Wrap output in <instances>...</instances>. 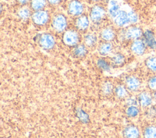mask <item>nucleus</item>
Wrapping results in <instances>:
<instances>
[{
  "mask_svg": "<svg viewBox=\"0 0 156 138\" xmlns=\"http://www.w3.org/2000/svg\"><path fill=\"white\" fill-rule=\"evenodd\" d=\"M73 53L76 57H83L87 53V49L84 45L79 44L74 48Z\"/></svg>",
  "mask_w": 156,
  "mask_h": 138,
  "instance_id": "18",
  "label": "nucleus"
},
{
  "mask_svg": "<svg viewBox=\"0 0 156 138\" xmlns=\"http://www.w3.org/2000/svg\"><path fill=\"white\" fill-rule=\"evenodd\" d=\"M76 116L79 120L83 123H87L90 121L89 116L83 110L80 108H77L76 110Z\"/></svg>",
  "mask_w": 156,
  "mask_h": 138,
  "instance_id": "17",
  "label": "nucleus"
},
{
  "mask_svg": "<svg viewBox=\"0 0 156 138\" xmlns=\"http://www.w3.org/2000/svg\"><path fill=\"white\" fill-rule=\"evenodd\" d=\"M97 43V37L94 34L89 33L85 36V43L88 47L94 46Z\"/></svg>",
  "mask_w": 156,
  "mask_h": 138,
  "instance_id": "21",
  "label": "nucleus"
},
{
  "mask_svg": "<svg viewBox=\"0 0 156 138\" xmlns=\"http://www.w3.org/2000/svg\"><path fill=\"white\" fill-rule=\"evenodd\" d=\"M123 135L126 137H138L139 136V131L134 126H129L124 129Z\"/></svg>",
  "mask_w": 156,
  "mask_h": 138,
  "instance_id": "11",
  "label": "nucleus"
},
{
  "mask_svg": "<svg viewBox=\"0 0 156 138\" xmlns=\"http://www.w3.org/2000/svg\"><path fill=\"white\" fill-rule=\"evenodd\" d=\"M141 35V30L135 27H132L128 29L124 33V36L127 39H136Z\"/></svg>",
  "mask_w": 156,
  "mask_h": 138,
  "instance_id": "10",
  "label": "nucleus"
},
{
  "mask_svg": "<svg viewBox=\"0 0 156 138\" xmlns=\"http://www.w3.org/2000/svg\"><path fill=\"white\" fill-rule=\"evenodd\" d=\"M29 1V0H18V2L20 3V4H26Z\"/></svg>",
  "mask_w": 156,
  "mask_h": 138,
  "instance_id": "34",
  "label": "nucleus"
},
{
  "mask_svg": "<svg viewBox=\"0 0 156 138\" xmlns=\"http://www.w3.org/2000/svg\"><path fill=\"white\" fill-rule=\"evenodd\" d=\"M126 113L129 117H135L138 114V109L134 106H130L127 108Z\"/></svg>",
  "mask_w": 156,
  "mask_h": 138,
  "instance_id": "28",
  "label": "nucleus"
},
{
  "mask_svg": "<svg viewBox=\"0 0 156 138\" xmlns=\"http://www.w3.org/2000/svg\"><path fill=\"white\" fill-rule=\"evenodd\" d=\"M46 4V0H32L31 7L32 8L37 11L43 9Z\"/></svg>",
  "mask_w": 156,
  "mask_h": 138,
  "instance_id": "20",
  "label": "nucleus"
},
{
  "mask_svg": "<svg viewBox=\"0 0 156 138\" xmlns=\"http://www.w3.org/2000/svg\"><path fill=\"white\" fill-rule=\"evenodd\" d=\"M120 5L117 0H110L108 5V12L110 16L114 19L120 12Z\"/></svg>",
  "mask_w": 156,
  "mask_h": 138,
  "instance_id": "8",
  "label": "nucleus"
},
{
  "mask_svg": "<svg viewBox=\"0 0 156 138\" xmlns=\"http://www.w3.org/2000/svg\"><path fill=\"white\" fill-rule=\"evenodd\" d=\"M63 40L65 44L69 46H73L77 44L79 41V37L76 31L70 30L65 33Z\"/></svg>",
  "mask_w": 156,
  "mask_h": 138,
  "instance_id": "5",
  "label": "nucleus"
},
{
  "mask_svg": "<svg viewBox=\"0 0 156 138\" xmlns=\"http://www.w3.org/2000/svg\"><path fill=\"white\" fill-rule=\"evenodd\" d=\"M97 64L99 68L104 71L109 72L110 71V66L109 64L104 59H99L98 60Z\"/></svg>",
  "mask_w": 156,
  "mask_h": 138,
  "instance_id": "24",
  "label": "nucleus"
},
{
  "mask_svg": "<svg viewBox=\"0 0 156 138\" xmlns=\"http://www.w3.org/2000/svg\"><path fill=\"white\" fill-rule=\"evenodd\" d=\"M67 26L66 17L62 14L55 15L52 20V27L57 32H63Z\"/></svg>",
  "mask_w": 156,
  "mask_h": 138,
  "instance_id": "3",
  "label": "nucleus"
},
{
  "mask_svg": "<svg viewBox=\"0 0 156 138\" xmlns=\"http://www.w3.org/2000/svg\"><path fill=\"white\" fill-rule=\"evenodd\" d=\"M128 14H129V19H130V22L134 23V22H136L137 21L138 16L134 12L131 10V11L128 12Z\"/></svg>",
  "mask_w": 156,
  "mask_h": 138,
  "instance_id": "30",
  "label": "nucleus"
},
{
  "mask_svg": "<svg viewBox=\"0 0 156 138\" xmlns=\"http://www.w3.org/2000/svg\"><path fill=\"white\" fill-rule=\"evenodd\" d=\"M127 104L129 105H130V106H133V105H135V104H136L135 100H133V99H132V98H130V99L127 100Z\"/></svg>",
  "mask_w": 156,
  "mask_h": 138,
  "instance_id": "33",
  "label": "nucleus"
},
{
  "mask_svg": "<svg viewBox=\"0 0 156 138\" xmlns=\"http://www.w3.org/2000/svg\"><path fill=\"white\" fill-rule=\"evenodd\" d=\"M146 137H156V128L153 126L148 127L144 131Z\"/></svg>",
  "mask_w": 156,
  "mask_h": 138,
  "instance_id": "26",
  "label": "nucleus"
},
{
  "mask_svg": "<svg viewBox=\"0 0 156 138\" xmlns=\"http://www.w3.org/2000/svg\"><path fill=\"white\" fill-rule=\"evenodd\" d=\"M101 37L106 41H110L115 38V32L110 27L105 28L101 33Z\"/></svg>",
  "mask_w": 156,
  "mask_h": 138,
  "instance_id": "14",
  "label": "nucleus"
},
{
  "mask_svg": "<svg viewBox=\"0 0 156 138\" xmlns=\"http://www.w3.org/2000/svg\"><path fill=\"white\" fill-rule=\"evenodd\" d=\"M139 102L142 106H147L151 105L152 98L151 95L147 92H143L139 95Z\"/></svg>",
  "mask_w": 156,
  "mask_h": 138,
  "instance_id": "16",
  "label": "nucleus"
},
{
  "mask_svg": "<svg viewBox=\"0 0 156 138\" xmlns=\"http://www.w3.org/2000/svg\"><path fill=\"white\" fill-rule=\"evenodd\" d=\"M146 65L152 71H156V57H151L147 60Z\"/></svg>",
  "mask_w": 156,
  "mask_h": 138,
  "instance_id": "29",
  "label": "nucleus"
},
{
  "mask_svg": "<svg viewBox=\"0 0 156 138\" xmlns=\"http://www.w3.org/2000/svg\"><path fill=\"white\" fill-rule=\"evenodd\" d=\"M115 94L117 97L119 98H123L127 94V91L125 88L122 85H119L116 87L115 90Z\"/></svg>",
  "mask_w": 156,
  "mask_h": 138,
  "instance_id": "25",
  "label": "nucleus"
},
{
  "mask_svg": "<svg viewBox=\"0 0 156 138\" xmlns=\"http://www.w3.org/2000/svg\"><path fill=\"white\" fill-rule=\"evenodd\" d=\"M149 86L152 89H156V77L151 78L149 81Z\"/></svg>",
  "mask_w": 156,
  "mask_h": 138,
  "instance_id": "31",
  "label": "nucleus"
},
{
  "mask_svg": "<svg viewBox=\"0 0 156 138\" xmlns=\"http://www.w3.org/2000/svg\"><path fill=\"white\" fill-rule=\"evenodd\" d=\"M112 62L114 65L116 66H119L122 65L124 63L125 58L124 57L121 53H117L112 58Z\"/></svg>",
  "mask_w": 156,
  "mask_h": 138,
  "instance_id": "22",
  "label": "nucleus"
},
{
  "mask_svg": "<svg viewBox=\"0 0 156 138\" xmlns=\"http://www.w3.org/2000/svg\"><path fill=\"white\" fill-rule=\"evenodd\" d=\"M114 22L116 25L119 27H123L130 22L128 12H126L125 10H121L117 16L113 19Z\"/></svg>",
  "mask_w": 156,
  "mask_h": 138,
  "instance_id": "7",
  "label": "nucleus"
},
{
  "mask_svg": "<svg viewBox=\"0 0 156 138\" xmlns=\"http://www.w3.org/2000/svg\"><path fill=\"white\" fill-rule=\"evenodd\" d=\"M126 85L129 89L131 91H135L138 89L140 86V81L135 77H129L126 80Z\"/></svg>",
  "mask_w": 156,
  "mask_h": 138,
  "instance_id": "13",
  "label": "nucleus"
},
{
  "mask_svg": "<svg viewBox=\"0 0 156 138\" xmlns=\"http://www.w3.org/2000/svg\"><path fill=\"white\" fill-rule=\"evenodd\" d=\"M131 49L137 55H141L144 52L145 46L143 41L140 40H136L133 43Z\"/></svg>",
  "mask_w": 156,
  "mask_h": 138,
  "instance_id": "12",
  "label": "nucleus"
},
{
  "mask_svg": "<svg viewBox=\"0 0 156 138\" xmlns=\"http://www.w3.org/2000/svg\"><path fill=\"white\" fill-rule=\"evenodd\" d=\"M33 22L38 26H43L47 23L49 19L48 13L43 10L35 11L32 15Z\"/></svg>",
  "mask_w": 156,
  "mask_h": 138,
  "instance_id": "2",
  "label": "nucleus"
},
{
  "mask_svg": "<svg viewBox=\"0 0 156 138\" xmlns=\"http://www.w3.org/2000/svg\"><path fill=\"white\" fill-rule=\"evenodd\" d=\"M105 14L104 9L100 5L94 6L90 12V19L95 24L99 23L103 19Z\"/></svg>",
  "mask_w": 156,
  "mask_h": 138,
  "instance_id": "4",
  "label": "nucleus"
},
{
  "mask_svg": "<svg viewBox=\"0 0 156 138\" xmlns=\"http://www.w3.org/2000/svg\"><path fill=\"white\" fill-rule=\"evenodd\" d=\"M40 46L44 49L49 50L54 47L55 44V39L50 33H45L40 35L38 38Z\"/></svg>",
  "mask_w": 156,
  "mask_h": 138,
  "instance_id": "1",
  "label": "nucleus"
},
{
  "mask_svg": "<svg viewBox=\"0 0 156 138\" xmlns=\"http://www.w3.org/2000/svg\"><path fill=\"white\" fill-rule=\"evenodd\" d=\"M113 85L110 82H106L102 86V91L106 95H109L113 91Z\"/></svg>",
  "mask_w": 156,
  "mask_h": 138,
  "instance_id": "27",
  "label": "nucleus"
},
{
  "mask_svg": "<svg viewBox=\"0 0 156 138\" xmlns=\"http://www.w3.org/2000/svg\"><path fill=\"white\" fill-rule=\"evenodd\" d=\"M144 36L146 43L149 47L152 48H155L156 47V41L152 32H151L150 30H147L144 32Z\"/></svg>",
  "mask_w": 156,
  "mask_h": 138,
  "instance_id": "15",
  "label": "nucleus"
},
{
  "mask_svg": "<svg viewBox=\"0 0 156 138\" xmlns=\"http://www.w3.org/2000/svg\"><path fill=\"white\" fill-rule=\"evenodd\" d=\"M18 15L21 19L26 20L30 16V11L28 8L23 7L18 11Z\"/></svg>",
  "mask_w": 156,
  "mask_h": 138,
  "instance_id": "23",
  "label": "nucleus"
},
{
  "mask_svg": "<svg viewBox=\"0 0 156 138\" xmlns=\"http://www.w3.org/2000/svg\"><path fill=\"white\" fill-rule=\"evenodd\" d=\"M112 49V45L110 43H104L99 47V53L102 56L107 55Z\"/></svg>",
  "mask_w": 156,
  "mask_h": 138,
  "instance_id": "19",
  "label": "nucleus"
},
{
  "mask_svg": "<svg viewBox=\"0 0 156 138\" xmlns=\"http://www.w3.org/2000/svg\"><path fill=\"white\" fill-rule=\"evenodd\" d=\"M89 19L85 15L79 16L76 21V26L80 30H85L89 26Z\"/></svg>",
  "mask_w": 156,
  "mask_h": 138,
  "instance_id": "9",
  "label": "nucleus"
},
{
  "mask_svg": "<svg viewBox=\"0 0 156 138\" xmlns=\"http://www.w3.org/2000/svg\"><path fill=\"white\" fill-rule=\"evenodd\" d=\"M48 1L51 5H57L59 4L62 0H48Z\"/></svg>",
  "mask_w": 156,
  "mask_h": 138,
  "instance_id": "32",
  "label": "nucleus"
},
{
  "mask_svg": "<svg viewBox=\"0 0 156 138\" xmlns=\"http://www.w3.org/2000/svg\"><path fill=\"white\" fill-rule=\"evenodd\" d=\"M68 10L69 13L73 16H79L83 11V6L80 1L73 0L68 4Z\"/></svg>",
  "mask_w": 156,
  "mask_h": 138,
  "instance_id": "6",
  "label": "nucleus"
},
{
  "mask_svg": "<svg viewBox=\"0 0 156 138\" xmlns=\"http://www.w3.org/2000/svg\"><path fill=\"white\" fill-rule=\"evenodd\" d=\"M155 98H156V95H155Z\"/></svg>",
  "mask_w": 156,
  "mask_h": 138,
  "instance_id": "36",
  "label": "nucleus"
},
{
  "mask_svg": "<svg viewBox=\"0 0 156 138\" xmlns=\"http://www.w3.org/2000/svg\"><path fill=\"white\" fill-rule=\"evenodd\" d=\"M92 1H99V0H92Z\"/></svg>",
  "mask_w": 156,
  "mask_h": 138,
  "instance_id": "35",
  "label": "nucleus"
}]
</instances>
